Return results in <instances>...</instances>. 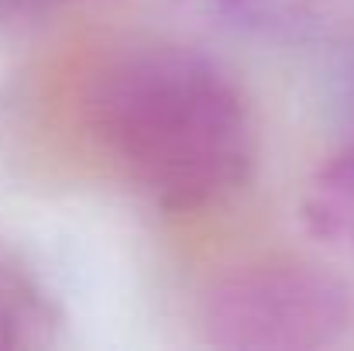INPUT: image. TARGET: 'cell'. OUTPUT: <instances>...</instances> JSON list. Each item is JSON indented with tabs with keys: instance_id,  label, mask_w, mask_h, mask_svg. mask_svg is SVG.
<instances>
[{
	"instance_id": "obj_5",
	"label": "cell",
	"mask_w": 354,
	"mask_h": 351,
	"mask_svg": "<svg viewBox=\"0 0 354 351\" xmlns=\"http://www.w3.org/2000/svg\"><path fill=\"white\" fill-rule=\"evenodd\" d=\"M52 307L38 279L0 248V348H35L48 341Z\"/></svg>"
},
{
	"instance_id": "obj_4",
	"label": "cell",
	"mask_w": 354,
	"mask_h": 351,
	"mask_svg": "<svg viewBox=\"0 0 354 351\" xmlns=\"http://www.w3.org/2000/svg\"><path fill=\"white\" fill-rule=\"evenodd\" d=\"M303 224L330 251L354 258V141L337 148L310 176L303 200Z\"/></svg>"
},
{
	"instance_id": "obj_3",
	"label": "cell",
	"mask_w": 354,
	"mask_h": 351,
	"mask_svg": "<svg viewBox=\"0 0 354 351\" xmlns=\"http://www.w3.org/2000/svg\"><path fill=\"white\" fill-rule=\"evenodd\" d=\"M210 24L261 42H303L320 35L344 0H183Z\"/></svg>"
},
{
	"instance_id": "obj_1",
	"label": "cell",
	"mask_w": 354,
	"mask_h": 351,
	"mask_svg": "<svg viewBox=\"0 0 354 351\" xmlns=\"http://www.w3.org/2000/svg\"><path fill=\"white\" fill-rule=\"evenodd\" d=\"M83 127L107 162L155 207L196 214L248 186L254 114L237 80L186 45H131L83 83Z\"/></svg>"
},
{
	"instance_id": "obj_2",
	"label": "cell",
	"mask_w": 354,
	"mask_h": 351,
	"mask_svg": "<svg viewBox=\"0 0 354 351\" xmlns=\"http://www.w3.org/2000/svg\"><path fill=\"white\" fill-rule=\"evenodd\" d=\"M354 327L351 286L310 258H258L221 276L200 303L207 345L231 351H313Z\"/></svg>"
},
{
	"instance_id": "obj_6",
	"label": "cell",
	"mask_w": 354,
	"mask_h": 351,
	"mask_svg": "<svg viewBox=\"0 0 354 351\" xmlns=\"http://www.w3.org/2000/svg\"><path fill=\"white\" fill-rule=\"evenodd\" d=\"M59 3L62 0H0V21H31Z\"/></svg>"
}]
</instances>
